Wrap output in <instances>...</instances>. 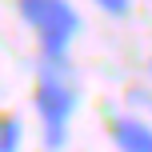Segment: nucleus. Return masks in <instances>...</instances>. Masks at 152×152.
<instances>
[{
	"instance_id": "20e7f679",
	"label": "nucleus",
	"mask_w": 152,
	"mask_h": 152,
	"mask_svg": "<svg viewBox=\"0 0 152 152\" xmlns=\"http://www.w3.org/2000/svg\"><path fill=\"white\" fill-rule=\"evenodd\" d=\"M20 140H24V124L20 116H0V152H20Z\"/></svg>"
},
{
	"instance_id": "f257e3e1",
	"label": "nucleus",
	"mask_w": 152,
	"mask_h": 152,
	"mask_svg": "<svg viewBox=\"0 0 152 152\" xmlns=\"http://www.w3.org/2000/svg\"><path fill=\"white\" fill-rule=\"evenodd\" d=\"M20 16L36 32L44 64L48 68H60L76 28H80V12H76L68 0H20Z\"/></svg>"
},
{
	"instance_id": "39448f33",
	"label": "nucleus",
	"mask_w": 152,
	"mask_h": 152,
	"mask_svg": "<svg viewBox=\"0 0 152 152\" xmlns=\"http://www.w3.org/2000/svg\"><path fill=\"white\" fill-rule=\"evenodd\" d=\"M96 4H100V12H108V16H128L132 0H96Z\"/></svg>"
},
{
	"instance_id": "7ed1b4c3",
	"label": "nucleus",
	"mask_w": 152,
	"mask_h": 152,
	"mask_svg": "<svg viewBox=\"0 0 152 152\" xmlns=\"http://www.w3.org/2000/svg\"><path fill=\"white\" fill-rule=\"evenodd\" d=\"M108 136L120 152H152V124L140 116H116L108 124Z\"/></svg>"
},
{
	"instance_id": "f03ea898",
	"label": "nucleus",
	"mask_w": 152,
	"mask_h": 152,
	"mask_svg": "<svg viewBox=\"0 0 152 152\" xmlns=\"http://www.w3.org/2000/svg\"><path fill=\"white\" fill-rule=\"evenodd\" d=\"M36 116H40V128H44V148H64V140H68V120L76 112V88L64 76H56V68L40 72L36 80Z\"/></svg>"
}]
</instances>
